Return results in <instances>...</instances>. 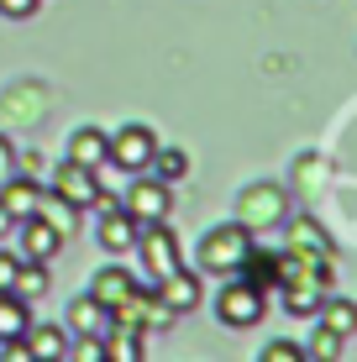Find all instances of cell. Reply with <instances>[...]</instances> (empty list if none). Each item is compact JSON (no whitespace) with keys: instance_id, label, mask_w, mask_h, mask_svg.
<instances>
[{"instance_id":"2e32d148","label":"cell","mask_w":357,"mask_h":362,"mask_svg":"<svg viewBox=\"0 0 357 362\" xmlns=\"http://www.w3.org/2000/svg\"><path fill=\"white\" fill-rule=\"evenodd\" d=\"M21 341H27V357H42V362L69 357V336H64V326H27V331H21Z\"/></svg>"},{"instance_id":"8992f818","label":"cell","mask_w":357,"mask_h":362,"mask_svg":"<svg viewBox=\"0 0 357 362\" xmlns=\"http://www.w3.org/2000/svg\"><path fill=\"white\" fill-rule=\"evenodd\" d=\"M121 210H127L137 226H147V221H168V210H174V194H168V184L163 179H153V173H142L137 184H131L127 194L116 199Z\"/></svg>"},{"instance_id":"f546056e","label":"cell","mask_w":357,"mask_h":362,"mask_svg":"<svg viewBox=\"0 0 357 362\" xmlns=\"http://www.w3.org/2000/svg\"><path fill=\"white\" fill-rule=\"evenodd\" d=\"M11 231H16V221H11L6 210H0V236H11Z\"/></svg>"},{"instance_id":"4fadbf2b","label":"cell","mask_w":357,"mask_h":362,"mask_svg":"<svg viewBox=\"0 0 357 362\" xmlns=\"http://www.w3.org/2000/svg\"><path fill=\"white\" fill-rule=\"evenodd\" d=\"M137 284H142V279H137V273H127V268H116V263H105L100 273H95V284H90V294H95V299H100V305H105V310H116V305H121V299H127L131 289H137Z\"/></svg>"},{"instance_id":"ffe728a7","label":"cell","mask_w":357,"mask_h":362,"mask_svg":"<svg viewBox=\"0 0 357 362\" xmlns=\"http://www.w3.org/2000/svg\"><path fill=\"white\" fill-rule=\"evenodd\" d=\"M37 216H42L47 221V226H53V231H64V236H74V231H79V210H74L69 205V199H58V194H37Z\"/></svg>"},{"instance_id":"9c48e42d","label":"cell","mask_w":357,"mask_h":362,"mask_svg":"<svg viewBox=\"0 0 357 362\" xmlns=\"http://www.w3.org/2000/svg\"><path fill=\"white\" fill-rule=\"evenodd\" d=\"M16 226H21V257H32V263H47V257L64 247V231H53L37 210H32V216H21Z\"/></svg>"},{"instance_id":"9a60e30c","label":"cell","mask_w":357,"mask_h":362,"mask_svg":"<svg viewBox=\"0 0 357 362\" xmlns=\"http://www.w3.org/2000/svg\"><path fill=\"white\" fill-rule=\"evenodd\" d=\"M315 320H321L331 336H341V341H352V336H357V305H352V299L326 294V299H321V310H315Z\"/></svg>"},{"instance_id":"30bf717a","label":"cell","mask_w":357,"mask_h":362,"mask_svg":"<svg viewBox=\"0 0 357 362\" xmlns=\"http://www.w3.org/2000/svg\"><path fill=\"white\" fill-rule=\"evenodd\" d=\"M242 279L252 284V289H263V294H274L279 289V279H284V252H263V247H247V257H242Z\"/></svg>"},{"instance_id":"e0dca14e","label":"cell","mask_w":357,"mask_h":362,"mask_svg":"<svg viewBox=\"0 0 357 362\" xmlns=\"http://www.w3.org/2000/svg\"><path fill=\"white\" fill-rule=\"evenodd\" d=\"M100 341H105V362H142L147 357V346H142L147 336L131 331V326H110Z\"/></svg>"},{"instance_id":"d6986e66","label":"cell","mask_w":357,"mask_h":362,"mask_svg":"<svg viewBox=\"0 0 357 362\" xmlns=\"http://www.w3.org/2000/svg\"><path fill=\"white\" fill-rule=\"evenodd\" d=\"M27 326H32V305H27L21 294L0 289V341H16Z\"/></svg>"},{"instance_id":"5bb4252c","label":"cell","mask_w":357,"mask_h":362,"mask_svg":"<svg viewBox=\"0 0 357 362\" xmlns=\"http://www.w3.org/2000/svg\"><path fill=\"white\" fill-rule=\"evenodd\" d=\"M69 331H74V336H105V331H110V310H105L95 294L74 299V305H69Z\"/></svg>"},{"instance_id":"7c38bea8","label":"cell","mask_w":357,"mask_h":362,"mask_svg":"<svg viewBox=\"0 0 357 362\" xmlns=\"http://www.w3.org/2000/svg\"><path fill=\"white\" fill-rule=\"evenodd\" d=\"M100 210H105V216H100V247H105V252H131V242H137V221H131L116 199H105Z\"/></svg>"},{"instance_id":"44dd1931","label":"cell","mask_w":357,"mask_h":362,"mask_svg":"<svg viewBox=\"0 0 357 362\" xmlns=\"http://www.w3.org/2000/svg\"><path fill=\"white\" fill-rule=\"evenodd\" d=\"M11 294H21L32 305V299L47 294V263H32V257H21L16 263V279H11Z\"/></svg>"},{"instance_id":"484cf974","label":"cell","mask_w":357,"mask_h":362,"mask_svg":"<svg viewBox=\"0 0 357 362\" xmlns=\"http://www.w3.org/2000/svg\"><path fill=\"white\" fill-rule=\"evenodd\" d=\"M69 357H79V362H105V341H100V336H79V346H69Z\"/></svg>"},{"instance_id":"ac0fdd59","label":"cell","mask_w":357,"mask_h":362,"mask_svg":"<svg viewBox=\"0 0 357 362\" xmlns=\"http://www.w3.org/2000/svg\"><path fill=\"white\" fill-rule=\"evenodd\" d=\"M69 158L84 168H105V132L100 127H79L69 136Z\"/></svg>"},{"instance_id":"cb8c5ba5","label":"cell","mask_w":357,"mask_h":362,"mask_svg":"<svg viewBox=\"0 0 357 362\" xmlns=\"http://www.w3.org/2000/svg\"><path fill=\"white\" fill-rule=\"evenodd\" d=\"M305 357H321V362H336V357H341V336H331V331L321 326V331H315V341L305 346Z\"/></svg>"},{"instance_id":"7a4b0ae2","label":"cell","mask_w":357,"mask_h":362,"mask_svg":"<svg viewBox=\"0 0 357 362\" xmlns=\"http://www.w3.org/2000/svg\"><path fill=\"white\" fill-rule=\"evenodd\" d=\"M263 310H268V294L252 289L242 273H231V279L221 284V294H216V320L231 326V331H252L257 320H263Z\"/></svg>"},{"instance_id":"ba28073f","label":"cell","mask_w":357,"mask_h":362,"mask_svg":"<svg viewBox=\"0 0 357 362\" xmlns=\"http://www.w3.org/2000/svg\"><path fill=\"white\" fill-rule=\"evenodd\" d=\"M147 289L158 294V305H168V310H174V315H189V310L200 305V279H194L189 268H174L168 279L147 284Z\"/></svg>"},{"instance_id":"d4e9b609","label":"cell","mask_w":357,"mask_h":362,"mask_svg":"<svg viewBox=\"0 0 357 362\" xmlns=\"http://www.w3.org/2000/svg\"><path fill=\"white\" fill-rule=\"evenodd\" d=\"M257 357H263V362H305V346H294V341H268Z\"/></svg>"},{"instance_id":"6da1fadb","label":"cell","mask_w":357,"mask_h":362,"mask_svg":"<svg viewBox=\"0 0 357 362\" xmlns=\"http://www.w3.org/2000/svg\"><path fill=\"white\" fill-rule=\"evenodd\" d=\"M247 247H252V231L242 221H226V226H211L200 236L194 263H200V273H211V279H231L242 268V257H247Z\"/></svg>"},{"instance_id":"603a6c76","label":"cell","mask_w":357,"mask_h":362,"mask_svg":"<svg viewBox=\"0 0 357 362\" xmlns=\"http://www.w3.org/2000/svg\"><path fill=\"white\" fill-rule=\"evenodd\" d=\"M284 221H289V216H284ZM289 247H300V252H326V257H331L326 231H321V226H310V221H300V216L289 221Z\"/></svg>"},{"instance_id":"8fae6325","label":"cell","mask_w":357,"mask_h":362,"mask_svg":"<svg viewBox=\"0 0 357 362\" xmlns=\"http://www.w3.org/2000/svg\"><path fill=\"white\" fill-rule=\"evenodd\" d=\"M37 194H42V184L27 179V173H6V179H0V210H6L11 221L32 216V210H37Z\"/></svg>"},{"instance_id":"52a82bcc","label":"cell","mask_w":357,"mask_h":362,"mask_svg":"<svg viewBox=\"0 0 357 362\" xmlns=\"http://www.w3.org/2000/svg\"><path fill=\"white\" fill-rule=\"evenodd\" d=\"M284 216H289L284 189H274V184H252V189H242L237 216H231V221H242L247 231H257V226H279Z\"/></svg>"},{"instance_id":"7402d4cb","label":"cell","mask_w":357,"mask_h":362,"mask_svg":"<svg viewBox=\"0 0 357 362\" xmlns=\"http://www.w3.org/2000/svg\"><path fill=\"white\" fill-rule=\"evenodd\" d=\"M142 173H153V179H163V184H179L184 173H189V153H179V147H158Z\"/></svg>"},{"instance_id":"277c9868","label":"cell","mask_w":357,"mask_h":362,"mask_svg":"<svg viewBox=\"0 0 357 362\" xmlns=\"http://www.w3.org/2000/svg\"><path fill=\"white\" fill-rule=\"evenodd\" d=\"M53 194H58V199H69L79 216H84V210H100V199H105L100 168H84V163H74V158H69V163L53 173Z\"/></svg>"},{"instance_id":"4316f807","label":"cell","mask_w":357,"mask_h":362,"mask_svg":"<svg viewBox=\"0 0 357 362\" xmlns=\"http://www.w3.org/2000/svg\"><path fill=\"white\" fill-rule=\"evenodd\" d=\"M37 6H42V0H0V16L6 21H27Z\"/></svg>"},{"instance_id":"5b68a950","label":"cell","mask_w":357,"mask_h":362,"mask_svg":"<svg viewBox=\"0 0 357 362\" xmlns=\"http://www.w3.org/2000/svg\"><path fill=\"white\" fill-rule=\"evenodd\" d=\"M153 153H158V136H153V127H142V121H131V127H121L116 136H105V163H116L127 173H142Z\"/></svg>"},{"instance_id":"83f0119b","label":"cell","mask_w":357,"mask_h":362,"mask_svg":"<svg viewBox=\"0 0 357 362\" xmlns=\"http://www.w3.org/2000/svg\"><path fill=\"white\" fill-rule=\"evenodd\" d=\"M16 252H0V289H11V279H16Z\"/></svg>"},{"instance_id":"3957f363","label":"cell","mask_w":357,"mask_h":362,"mask_svg":"<svg viewBox=\"0 0 357 362\" xmlns=\"http://www.w3.org/2000/svg\"><path fill=\"white\" fill-rule=\"evenodd\" d=\"M142 252V284H158L168 279L174 268H184L179 257V236L163 226V221H147V226H137V242H131Z\"/></svg>"},{"instance_id":"f1b7e54d","label":"cell","mask_w":357,"mask_h":362,"mask_svg":"<svg viewBox=\"0 0 357 362\" xmlns=\"http://www.w3.org/2000/svg\"><path fill=\"white\" fill-rule=\"evenodd\" d=\"M11 168H16V147H11V142H6V136H0V179H6V173H11Z\"/></svg>"}]
</instances>
